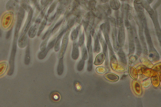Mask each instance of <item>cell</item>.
I'll list each match as a JSON object with an SVG mask.
<instances>
[{
  "label": "cell",
  "instance_id": "obj_12",
  "mask_svg": "<svg viewBox=\"0 0 161 107\" xmlns=\"http://www.w3.org/2000/svg\"><path fill=\"white\" fill-rule=\"evenodd\" d=\"M79 44L77 40L73 41L71 57L74 60L78 59L79 57Z\"/></svg>",
  "mask_w": 161,
  "mask_h": 107
},
{
  "label": "cell",
  "instance_id": "obj_22",
  "mask_svg": "<svg viewBox=\"0 0 161 107\" xmlns=\"http://www.w3.org/2000/svg\"><path fill=\"white\" fill-rule=\"evenodd\" d=\"M105 59V56L103 53H100L97 56L94 62V65L99 66L103 63Z\"/></svg>",
  "mask_w": 161,
  "mask_h": 107
},
{
  "label": "cell",
  "instance_id": "obj_9",
  "mask_svg": "<svg viewBox=\"0 0 161 107\" xmlns=\"http://www.w3.org/2000/svg\"><path fill=\"white\" fill-rule=\"evenodd\" d=\"M12 12H9L3 16L2 26L4 29H6L10 26L11 21H12Z\"/></svg>",
  "mask_w": 161,
  "mask_h": 107
},
{
  "label": "cell",
  "instance_id": "obj_37",
  "mask_svg": "<svg viewBox=\"0 0 161 107\" xmlns=\"http://www.w3.org/2000/svg\"><path fill=\"white\" fill-rule=\"evenodd\" d=\"M12 33V30H10L9 32L7 33L6 35V38L9 39L10 36Z\"/></svg>",
  "mask_w": 161,
  "mask_h": 107
},
{
  "label": "cell",
  "instance_id": "obj_26",
  "mask_svg": "<svg viewBox=\"0 0 161 107\" xmlns=\"http://www.w3.org/2000/svg\"><path fill=\"white\" fill-rule=\"evenodd\" d=\"M8 64L6 62H2L0 63V77L2 76L6 72Z\"/></svg>",
  "mask_w": 161,
  "mask_h": 107
},
{
  "label": "cell",
  "instance_id": "obj_11",
  "mask_svg": "<svg viewBox=\"0 0 161 107\" xmlns=\"http://www.w3.org/2000/svg\"><path fill=\"white\" fill-rule=\"evenodd\" d=\"M28 42V37L27 32L23 33L19 38L18 41V46L19 48H24L27 45Z\"/></svg>",
  "mask_w": 161,
  "mask_h": 107
},
{
  "label": "cell",
  "instance_id": "obj_32",
  "mask_svg": "<svg viewBox=\"0 0 161 107\" xmlns=\"http://www.w3.org/2000/svg\"><path fill=\"white\" fill-rule=\"evenodd\" d=\"M85 60L82 59L80 60L77 66V70L78 71H81L83 70L85 66Z\"/></svg>",
  "mask_w": 161,
  "mask_h": 107
},
{
  "label": "cell",
  "instance_id": "obj_14",
  "mask_svg": "<svg viewBox=\"0 0 161 107\" xmlns=\"http://www.w3.org/2000/svg\"><path fill=\"white\" fill-rule=\"evenodd\" d=\"M104 77L108 81L110 82L114 83L118 81L119 77L114 73L107 72L104 74Z\"/></svg>",
  "mask_w": 161,
  "mask_h": 107
},
{
  "label": "cell",
  "instance_id": "obj_3",
  "mask_svg": "<svg viewBox=\"0 0 161 107\" xmlns=\"http://www.w3.org/2000/svg\"><path fill=\"white\" fill-rule=\"evenodd\" d=\"M69 34V31H68L64 35L63 39L61 46L60 50L59 51L58 55V59L64 57L68 43Z\"/></svg>",
  "mask_w": 161,
  "mask_h": 107
},
{
  "label": "cell",
  "instance_id": "obj_29",
  "mask_svg": "<svg viewBox=\"0 0 161 107\" xmlns=\"http://www.w3.org/2000/svg\"><path fill=\"white\" fill-rule=\"evenodd\" d=\"M109 71L108 68L103 67V66H99L96 68V71L99 74L103 75L108 72Z\"/></svg>",
  "mask_w": 161,
  "mask_h": 107
},
{
  "label": "cell",
  "instance_id": "obj_5",
  "mask_svg": "<svg viewBox=\"0 0 161 107\" xmlns=\"http://www.w3.org/2000/svg\"><path fill=\"white\" fill-rule=\"evenodd\" d=\"M24 13V11L23 8L21 7L19 9L18 14H17V21L15 28L14 37L16 39L18 37V33L19 29H20L22 23Z\"/></svg>",
  "mask_w": 161,
  "mask_h": 107
},
{
  "label": "cell",
  "instance_id": "obj_20",
  "mask_svg": "<svg viewBox=\"0 0 161 107\" xmlns=\"http://www.w3.org/2000/svg\"><path fill=\"white\" fill-rule=\"evenodd\" d=\"M46 48V49L44 51H41L39 52L38 54V56H37V57H38L39 59L40 60L44 59L46 57L49 51L51 49L53 48V47L50 44H48Z\"/></svg>",
  "mask_w": 161,
  "mask_h": 107
},
{
  "label": "cell",
  "instance_id": "obj_35",
  "mask_svg": "<svg viewBox=\"0 0 161 107\" xmlns=\"http://www.w3.org/2000/svg\"><path fill=\"white\" fill-rule=\"evenodd\" d=\"M78 33L76 30H74L72 33L71 35V40L72 41H76L77 40Z\"/></svg>",
  "mask_w": 161,
  "mask_h": 107
},
{
  "label": "cell",
  "instance_id": "obj_38",
  "mask_svg": "<svg viewBox=\"0 0 161 107\" xmlns=\"http://www.w3.org/2000/svg\"><path fill=\"white\" fill-rule=\"evenodd\" d=\"M1 29H0V36H1Z\"/></svg>",
  "mask_w": 161,
  "mask_h": 107
},
{
  "label": "cell",
  "instance_id": "obj_10",
  "mask_svg": "<svg viewBox=\"0 0 161 107\" xmlns=\"http://www.w3.org/2000/svg\"><path fill=\"white\" fill-rule=\"evenodd\" d=\"M125 41V34L124 27L122 26L120 28L118 36V43L119 47L122 48L124 46Z\"/></svg>",
  "mask_w": 161,
  "mask_h": 107
},
{
  "label": "cell",
  "instance_id": "obj_24",
  "mask_svg": "<svg viewBox=\"0 0 161 107\" xmlns=\"http://www.w3.org/2000/svg\"><path fill=\"white\" fill-rule=\"evenodd\" d=\"M64 34V31H63L59 34L57 39L54 46V51L56 52H58L60 50L61 41L62 36Z\"/></svg>",
  "mask_w": 161,
  "mask_h": 107
},
{
  "label": "cell",
  "instance_id": "obj_33",
  "mask_svg": "<svg viewBox=\"0 0 161 107\" xmlns=\"http://www.w3.org/2000/svg\"><path fill=\"white\" fill-rule=\"evenodd\" d=\"M49 38H50V37H47L42 42V44H41L40 46V50L41 51H44L46 49Z\"/></svg>",
  "mask_w": 161,
  "mask_h": 107
},
{
  "label": "cell",
  "instance_id": "obj_34",
  "mask_svg": "<svg viewBox=\"0 0 161 107\" xmlns=\"http://www.w3.org/2000/svg\"><path fill=\"white\" fill-rule=\"evenodd\" d=\"M84 42H85V38H84V33L81 32L79 35V42H78L80 47L85 45Z\"/></svg>",
  "mask_w": 161,
  "mask_h": 107
},
{
  "label": "cell",
  "instance_id": "obj_30",
  "mask_svg": "<svg viewBox=\"0 0 161 107\" xmlns=\"http://www.w3.org/2000/svg\"><path fill=\"white\" fill-rule=\"evenodd\" d=\"M81 49L82 57V59L84 60H87L88 58V53L87 50L86 49L85 45L80 47Z\"/></svg>",
  "mask_w": 161,
  "mask_h": 107
},
{
  "label": "cell",
  "instance_id": "obj_28",
  "mask_svg": "<svg viewBox=\"0 0 161 107\" xmlns=\"http://www.w3.org/2000/svg\"><path fill=\"white\" fill-rule=\"evenodd\" d=\"M37 29H38V25L37 24H35L32 27V28H31L28 33L29 37L31 38L35 37L36 34Z\"/></svg>",
  "mask_w": 161,
  "mask_h": 107
},
{
  "label": "cell",
  "instance_id": "obj_25",
  "mask_svg": "<svg viewBox=\"0 0 161 107\" xmlns=\"http://www.w3.org/2000/svg\"><path fill=\"white\" fill-rule=\"evenodd\" d=\"M63 58H60L58 61L57 67V73L59 76H61L64 73V64Z\"/></svg>",
  "mask_w": 161,
  "mask_h": 107
},
{
  "label": "cell",
  "instance_id": "obj_18",
  "mask_svg": "<svg viewBox=\"0 0 161 107\" xmlns=\"http://www.w3.org/2000/svg\"><path fill=\"white\" fill-rule=\"evenodd\" d=\"M117 51L120 61L123 66H126L127 65V59L126 56L124 52L121 48H119Z\"/></svg>",
  "mask_w": 161,
  "mask_h": 107
},
{
  "label": "cell",
  "instance_id": "obj_2",
  "mask_svg": "<svg viewBox=\"0 0 161 107\" xmlns=\"http://www.w3.org/2000/svg\"><path fill=\"white\" fill-rule=\"evenodd\" d=\"M101 29L103 32L104 37L105 38V41L106 42L108 48L110 63L112 62L117 63V58L116 57L113 48L109 40L108 35L106 30L105 27V26H103Z\"/></svg>",
  "mask_w": 161,
  "mask_h": 107
},
{
  "label": "cell",
  "instance_id": "obj_16",
  "mask_svg": "<svg viewBox=\"0 0 161 107\" xmlns=\"http://www.w3.org/2000/svg\"><path fill=\"white\" fill-rule=\"evenodd\" d=\"M141 72L143 75L148 77H152L153 76L157 74L154 70L149 68L143 67L141 69Z\"/></svg>",
  "mask_w": 161,
  "mask_h": 107
},
{
  "label": "cell",
  "instance_id": "obj_17",
  "mask_svg": "<svg viewBox=\"0 0 161 107\" xmlns=\"http://www.w3.org/2000/svg\"><path fill=\"white\" fill-rule=\"evenodd\" d=\"M92 34L93 36L94 42V51L97 53H99L101 51V46L99 41L96 34L94 32H92Z\"/></svg>",
  "mask_w": 161,
  "mask_h": 107
},
{
  "label": "cell",
  "instance_id": "obj_15",
  "mask_svg": "<svg viewBox=\"0 0 161 107\" xmlns=\"http://www.w3.org/2000/svg\"><path fill=\"white\" fill-rule=\"evenodd\" d=\"M110 63L112 68L117 72L124 73L126 71V68L121 64L113 62H112Z\"/></svg>",
  "mask_w": 161,
  "mask_h": 107
},
{
  "label": "cell",
  "instance_id": "obj_13",
  "mask_svg": "<svg viewBox=\"0 0 161 107\" xmlns=\"http://www.w3.org/2000/svg\"><path fill=\"white\" fill-rule=\"evenodd\" d=\"M132 88L135 94L137 96H140L142 94V86L140 83L137 80L133 81L132 83Z\"/></svg>",
  "mask_w": 161,
  "mask_h": 107
},
{
  "label": "cell",
  "instance_id": "obj_8",
  "mask_svg": "<svg viewBox=\"0 0 161 107\" xmlns=\"http://www.w3.org/2000/svg\"><path fill=\"white\" fill-rule=\"evenodd\" d=\"M17 46L14 44L13 46L12 51L9 60L10 70L9 71V75L12 74L13 73L14 69V58L16 52Z\"/></svg>",
  "mask_w": 161,
  "mask_h": 107
},
{
  "label": "cell",
  "instance_id": "obj_31",
  "mask_svg": "<svg viewBox=\"0 0 161 107\" xmlns=\"http://www.w3.org/2000/svg\"><path fill=\"white\" fill-rule=\"evenodd\" d=\"M152 84V81H151V78L148 77V78L145 79L143 81L141 86H142V87L143 88H149Z\"/></svg>",
  "mask_w": 161,
  "mask_h": 107
},
{
  "label": "cell",
  "instance_id": "obj_23",
  "mask_svg": "<svg viewBox=\"0 0 161 107\" xmlns=\"http://www.w3.org/2000/svg\"><path fill=\"white\" fill-rule=\"evenodd\" d=\"M151 81L153 86L155 88H157L160 86V78L158 74L151 77Z\"/></svg>",
  "mask_w": 161,
  "mask_h": 107
},
{
  "label": "cell",
  "instance_id": "obj_36",
  "mask_svg": "<svg viewBox=\"0 0 161 107\" xmlns=\"http://www.w3.org/2000/svg\"><path fill=\"white\" fill-rule=\"evenodd\" d=\"M152 69L156 71L157 73L160 72L161 70V63L154 65Z\"/></svg>",
  "mask_w": 161,
  "mask_h": 107
},
{
  "label": "cell",
  "instance_id": "obj_1",
  "mask_svg": "<svg viewBox=\"0 0 161 107\" xmlns=\"http://www.w3.org/2000/svg\"><path fill=\"white\" fill-rule=\"evenodd\" d=\"M145 31L146 32L147 42L148 43L149 46V58L153 62L158 61L160 60V56H159L157 52L154 48L148 31L147 29H146Z\"/></svg>",
  "mask_w": 161,
  "mask_h": 107
},
{
  "label": "cell",
  "instance_id": "obj_27",
  "mask_svg": "<svg viewBox=\"0 0 161 107\" xmlns=\"http://www.w3.org/2000/svg\"><path fill=\"white\" fill-rule=\"evenodd\" d=\"M30 47L28 45L26 49V51H25V65H28L30 63Z\"/></svg>",
  "mask_w": 161,
  "mask_h": 107
},
{
  "label": "cell",
  "instance_id": "obj_19",
  "mask_svg": "<svg viewBox=\"0 0 161 107\" xmlns=\"http://www.w3.org/2000/svg\"><path fill=\"white\" fill-rule=\"evenodd\" d=\"M128 71L129 75L131 78L134 80H137L138 78V73L136 68L133 66H129Z\"/></svg>",
  "mask_w": 161,
  "mask_h": 107
},
{
  "label": "cell",
  "instance_id": "obj_6",
  "mask_svg": "<svg viewBox=\"0 0 161 107\" xmlns=\"http://www.w3.org/2000/svg\"><path fill=\"white\" fill-rule=\"evenodd\" d=\"M129 57L132 56L134 54L135 46L134 40V36L133 35V31L130 28H129Z\"/></svg>",
  "mask_w": 161,
  "mask_h": 107
},
{
  "label": "cell",
  "instance_id": "obj_21",
  "mask_svg": "<svg viewBox=\"0 0 161 107\" xmlns=\"http://www.w3.org/2000/svg\"><path fill=\"white\" fill-rule=\"evenodd\" d=\"M140 60L141 63L147 68L152 69L154 66L150 60L146 57H141Z\"/></svg>",
  "mask_w": 161,
  "mask_h": 107
},
{
  "label": "cell",
  "instance_id": "obj_7",
  "mask_svg": "<svg viewBox=\"0 0 161 107\" xmlns=\"http://www.w3.org/2000/svg\"><path fill=\"white\" fill-rule=\"evenodd\" d=\"M19 0H9L6 6V10L9 12H16L19 9Z\"/></svg>",
  "mask_w": 161,
  "mask_h": 107
},
{
  "label": "cell",
  "instance_id": "obj_4",
  "mask_svg": "<svg viewBox=\"0 0 161 107\" xmlns=\"http://www.w3.org/2000/svg\"><path fill=\"white\" fill-rule=\"evenodd\" d=\"M98 38L100 42L102 47H103V53L105 56V65L108 67L109 66V52L108 50V46L106 42L103 38L100 33L98 34Z\"/></svg>",
  "mask_w": 161,
  "mask_h": 107
}]
</instances>
